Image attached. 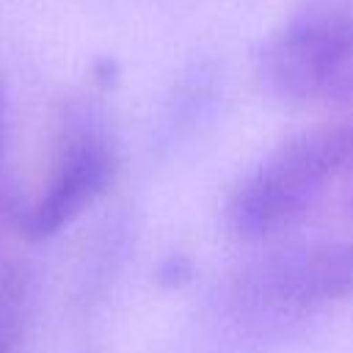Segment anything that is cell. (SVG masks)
<instances>
[{
  "instance_id": "cell-3",
  "label": "cell",
  "mask_w": 353,
  "mask_h": 353,
  "mask_svg": "<svg viewBox=\"0 0 353 353\" xmlns=\"http://www.w3.org/2000/svg\"><path fill=\"white\" fill-rule=\"evenodd\" d=\"M256 80L287 105L353 99V0H301L259 44Z\"/></svg>"
},
{
  "instance_id": "cell-2",
  "label": "cell",
  "mask_w": 353,
  "mask_h": 353,
  "mask_svg": "<svg viewBox=\"0 0 353 353\" xmlns=\"http://www.w3.org/2000/svg\"><path fill=\"white\" fill-rule=\"evenodd\" d=\"M353 301V240L306 243L232 270L218 292L229 320L251 331L287 328Z\"/></svg>"
},
{
  "instance_id": "cell-7",
  "label": "cell",
  "mask_w": 353,
  "mask_h": 353,
  "mask_svg": "<svg viewBox=\"0 0 353 353\" xmlns=\"http://www.w3.org/2000/svg\"><path fill=\"white\" fill-rule=\"evenodd\" d=\"M350 171H353V168H350Z\"/></svg>"
},
{
  "instance_id": "cell-6",
  "label": "cell",
  "mask_w": 353,
  "mask_h": 353,
  "mask_svg": "<svg viewBox=\"0 0 353 353\" xmlns=\"http://www.w3.org/2000/svg\"><path fill=\"white\" fill-rule=\"evenodd\" d=\"M3 154H6V94H3V85H0V212L11 215L14 201H11V190L6 185V176H3ZM19 215V210H17Z\"/></svg>"
},
{
  "instance_id": "cell-1",
  "label": "cell",
  "mask_w": 353,
  "mask_h": 353,
  "mask_svg": "<svg viewBox=\"0 0 353 353\" xmlns=\"http://www.w3.org/2000/svg\"><path fill=\"white\" fill-rule=\"evenodd\" d=\"M353 168V124H314L268 149L223 199L226 234L268 243L298 226L325 188Z\"/></svg>"
},
{
  "instance_id": "cell-5",
  "label": "cell",
  "mask_w": 353,
  "mask_h": 353,
  "mask_svg": "<svg viewBox=\"0 0 353 353\" xmlns=\"http://www.w3.org/2000/svg\"><path fill=\"white\" fill-rule=\"evenodd\" d=\"M25 292H28L25 273L19 270L0 273V353H11V345L19 334Z\"/></svg>"
},
{
  "instance_id": "cell-4",
  "label": "cell",
  "mask_w": 353,
  "mask_h": 353,
  "mask_svg": "<svg viewBox=\"0 0 353 353\" xmlns=\"http://www.w3.org/2000/svg\"><path fill=\"white\" fill-rule=\"evenodd\" d=\"M116 174L113 138L91 113H77L66 124L41 193L17 215L19 234L33 243L55 237L108 193Z\"/></svg>"
}]
</instances>
